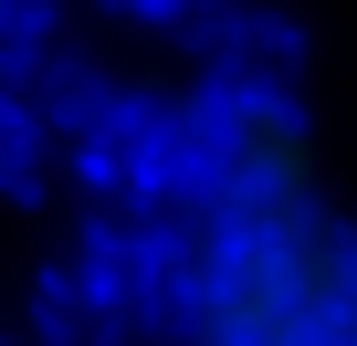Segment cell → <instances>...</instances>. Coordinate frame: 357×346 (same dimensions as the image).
<instances>
[{
    "label": "cell",
    "instance_id": "cell-1",
    "mask_svg": "<svg viewBox=\"0 0 357 346\" xmlns=\"http://www.w3.org/2000/svg\"><path fill=\"white\" fill-rule=\"evenodd\" d=\"M158 346H357V189L284 84H211L158 168Z\"/></svg>",
    "mask_w": 357,
    "mask_h": 346
}]
</instances>
